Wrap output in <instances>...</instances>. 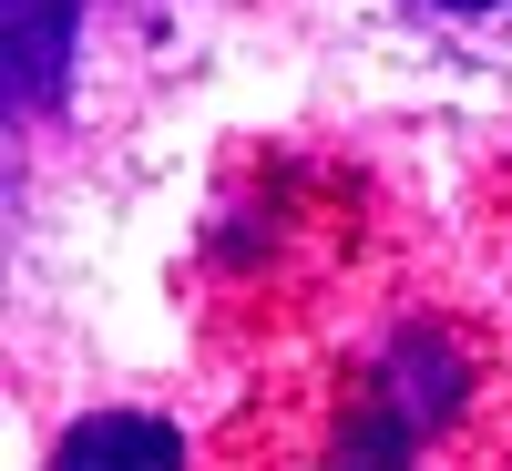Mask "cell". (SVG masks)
I'll return each instance as SVG.
<instances>
[{"label": "cell", "instance_id": "cell-1", "mask_svg": "<svg viewBox=\"0 0 512 471\" xmlns=\"http://www.w3.org/2000/svg\"><path fill=\"white\" fill-rule=\"evenodd\" d=\"M52 471H185V441L164 420H134V410H103L52 451Z\"/></svg>", "mask_w": 512, "mask_h": 471}, {"label": "cell", "instance_id": "cell-2", "mask_svg": "<svg viewBox=\"0 0 512 471\" xmlns=\"http://www.w3.org/2000/svg\"><path fill=\"white\" fill-rule=\"evenodd\" d=\"M62 72V0H11V82L52 93Z\"/></svg>", "mask_w": 512, "mask_h": 471}]
</instances>
